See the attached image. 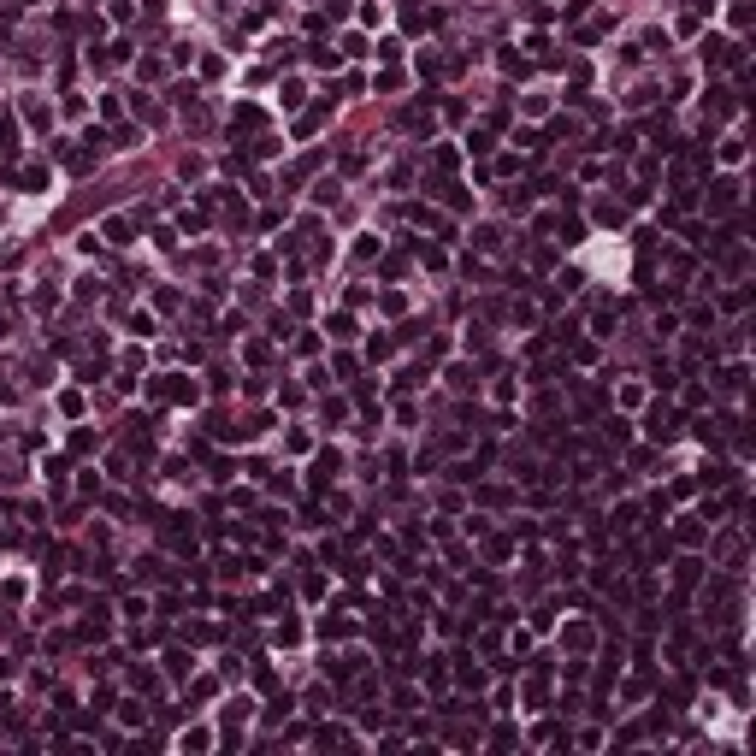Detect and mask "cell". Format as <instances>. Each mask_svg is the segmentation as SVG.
<instances>
[{"label": "cell", "instance_id": "1", "mask_svg": "<svg viewBox=\"0 0 756 756\" xmlns=\"http://www.w3.org/2000/svg\"><path fill=\"white\" fill-rule=\"evenodd\" d=\"M674 419H680V414L668 408V402H656V408L644 414V438H650V443H674V431H680Z\"/></svg>", "mask_w": 756, "mask_h": 756}, {"label": "cell", "instance_id": "2", "mask_svg": "<svg viewBox=\"0 0 756 756\" xmlns=\"http://www.w3.org/2000/svg\"><path fill=\"white\" fill-rule=\"evenodd\" d=\"M738 201H745V183L738 178H715L709 183V213H733Z\"/></svg>", "mask_w": 756, "mask_h": 756}, {"label": "cell", "instance_id": "3", "mask_svg": "<svg viewBox=\"0 0 756 756\" xmlns=\"http://www.w3.org/2000/svg\"><path fill=\"white\" fill-rule=\"evenodd\" d=\"M343 473V461H337V449H319V455H313V491H325V484L331 479H337Z\"/></svg>", "mask_w": 756, "mask_h": 756}, {"label": "cell", "instance_id": "4", "mask_svg": "<svg viewBox=\"0 0 756 756\" xmlns=\"http://www.w3.org/2000/svg\"><path fill=\"white\" fill-rule=\"evenodd\" d=\"M697 579H703V562L697 556H680L674 562V585H697Z\"/></svg>", "mask_w": 756, "mask_h": 756}, {"label": "cell", "instance_id": "5", "mask_svg": "<svg viewBox=\"0 0 756 756\" xmlns=\"http://www.w3.org/2000/svg\"><path fill=\"white\" fill-rule=\"evenodd\" d=\"M674 537H680V544H703V514H685L680 526H674Z\"/></svg>", "mask_w": 756, "mask_h": 756}, {"label": "cell", "instance_id": "6", "mask_svg": "<svg viewBox=\"0 0 756 756\" xmlns=\"http://www.w3.org/2000/svg\"><path fill=\"white\" fill-rule=\"evenodd\" d=\"M24 119H30V124H36V130H47V124H54V112H47V107H42V100H36V95H30V100H24Z\"/></svg>", "mask_w": 756, "mask_h": 756}, {"label": "cell", "instance_id": "7", "mask_svg": "<svg viewBox=\"0 0 756 756\" xmlns=\"http://www.w3.org/2000/svg\"><path fill=\"white\" fill-rule=\"evenodd\" d=\"M597 225H627V207H620V201H603V207H597Z\"/></svg>", "mask_w": 756, "mask_h": 756}, {"label": "cell", "instance_id": "8", "mask_svg": "<svg viewBox=\"0 0 756 756\" xmlns=\"http://www.w3.org/2000/svg\"><path fill=\"white\" fill-rule=\"evenodd\" d=\"M349 337H355V319H349V313H331V343H349Z\"/></svg>", "mask_w": 756, "mask_h": 756}, {"label": "cell", "instance_id": "9", "mask_svg": "<svg viewBox=\"0 0 756 756\" xmlns=\"http://www.w3.org/2000/svg\"><path fill=\"white\" fill-rule=\"evenodd\" d=\"M721 160H727V165H745V136H727V142H721Z\"/></svg>", "mask_w": 756, "mask_h": 756}, {"label": "cell", "instance_id": "10", "mask_svg": "<svg viewBox=\"0 0 756 756\" xmlns=\"http://www.w3.org/2000/svg\"><path fill=\"white\" fill-rule=\"evenodd\" d=\"M402 124H408V130H426V136H431V107H408V119H402Z\"/></svg>", "mask_w": 756, "mask_h": 756}, {"label": "cell", "instance_id": "11", "mask_svg": "<svg viewBox=\"0 0 756 756\" xmlns=\"http://www.w3.org/2000/svg\"><path fill=\"white\" fill-rule=\"evenodd\" d=\"M721 390H727V396L745 390V366H727V373H721Z\"/></svg>", "mask_w": 756, "mask_h": 756}, {"label": "cell", "instance_id": "12", "mask_svg": "<svg viewBox=\"0 0 756 756\" xmlns=\"http://www.w3.org/2000/svg\"><path fill=\"white\" fill-rule=\"evenodd\" d=\"M319 638H349V620H337V615H325V620H319Z\"/></svg>", "mask_w": 756, "mask_h": 756}, {"label": "cell", "instance_id": "13", "mask_svg": "<svg viewBox=\"0 0 756 756\" xmlns=\"http://www.w3.org/2000/svg\"><path fill=\"white\" fill-rule=\"evenodd\" d=\"M207 745H213V733H201V727L183 733V750H207Z\"/></svg>", "mask_w": 756, "mask_h": 756}, {"label": "cell", "instance_id": "14", "mask_svg": "<svg viewBox=\"0 0 756 756\" xmlns=\"http://www.w3.org/2000/svg\"><path fill=\"white\" fill-rule=\"evenodd\" d=\"M721 54H727V42H721V36L703 42V65H721Z\"/></svg>", "mask_w": 756, "mask_h": 756}, {"label": "cell", "instance_id": "15", "mask_svg": "<svg viewBox=\"0 0 756 756\" xmlns=\"http://www.w3.org/2000/svg\"><path fill=\"white\" fill-rule=\"evenodd\" d=\"M231 124H237V130H255V124H260V107H237V119H231Z\"/></svg>", "mask_w": 756, "mask_h": 756}, {"label": "cell", "instance_id": "16", "mask_svg": "<svg viewBox=\"0 0 756 756\" xmlns=\"http://www.w3.org/2000/svg\"><path fill=\"white\" fill-rule=\"evenodd\" d=\"M319 745H349V727H319Z\"/></svg>", "mask_w": 756, "mask_h": 756}, {"label": "cell", "instance_id": "17", "mask_svg": "<svg viewBox=\"0 0 756 756\" xmlns=\"http://www.w3.org/2000/svg\"><path fill=\"white\" fill-rule=\"evenodd\" d=\"M18 183H24V190H42L47 172H42V165H30V172H18Z\"/></svg>", "mask_w": 756, "mask_h": 756}, {"label": "cell", "instance_id": "18", "mask_svg": "<svg viewBox=\"0 0 756 756\" xmlns=\"http://www.w3.org/2000/svg\"><path fill=\"white\" fill-rule=\"evenodd\" d=\"M107 243H130V225L124 219H107Z\"/></svg>", "mask_w": 756, "mask_h": 756}]
</instances>
